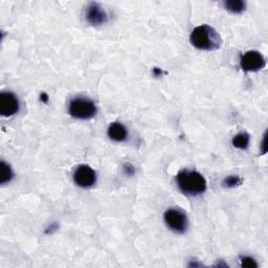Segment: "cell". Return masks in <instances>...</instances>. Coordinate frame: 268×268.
<instances>
[{"label": "cell", "instance_id": "cell-1", "mask_svg": "<svg viewBox=\"0 0 268 268\" xmlns=\"http://www.w3.org/2000/svg\"><path fill=\"white\" fill-rule=\"evenodd\" d=\"M189 41L197 49L207 51L218 49L222 45V38L219 32L207 24L195 28L189 35Z\"/></svg>", "mask_w": 268, "mask_h": 268}, {"label": "cell", "instance_id": "cell-2", "mask_svg": "<svg viewBox=\"0 0 268 268\" xmlns=\"http://www.w3.org/2000/svg\"><path fill=\"white\" fill-rule=\"evenodd\" d=\"M176 182L180 191L189 196H198L206 191V180L197 171L181 170L176 175Z\"/></svg>", "mask_w": 268, "mask_h": 268}, {"label": "cell", "instance_id": "cell-3", "mask_svg": "<svg viewBox=\"0 0 268 268\" xmlns=\"http://www.w3.org/2000/svg\"><path fill=\"white\" fill-rule=\"evenodd\" d=\"M69 114L77 120H90L97 113V108L94 101L87 97L78 96L70 100L68 106Z\"/></svg>", "mask_w": 268, "mask_h": 268}, {"label": "cell", "instance_id": "cell-4", "mask_svg": "<svg viewBox=\"0 0 268 268\" xmlns=\"http://www.w3.org/2000/svg\"><path fill=\"white\" fill-rule=\"evenodd\" d=\"M163 220L170 230L177 234H184L188 231L189 220L185 212L178 208H169L163 214Z\"/></svg>", "mask_w": 268, "mask_h": 268}, {"label": "cell", "instance_id": "cell-5", "mask_svg": "<svg viewBox=\"0 0 268 268\" xmlns=\"http://www.w3.org/2000/svg\"><path fill=\"white\" fill-rule=\"evenodd\" d=\"M266 66L264 56L257 50H250L240 59V67L247 73H254Z\"/></svg>", "mask_w": 268, "mask_h": 268}, {"label": "cell", "instance_id": "cell-6", "mask_svg": "<svg viewBox=\"0 0 268 268\" xmlns=\"http://www.w3.org/2000/svg\"><path fill=\"white\" fill-rule=\"evenodd\" d=\"M74 181L80 188H91L96 182V173L90 166L81 165L77 168L74 173Z\"/></svg>", "mask_w": 268, "mask_h": 268}, {"label": "cell", "instance_id": "cell-7", "mask_svg": "<svg viewBox=\"0 0 268 268\" xmlns=\"http://www.w3.org/2000/svg\"><path fill=\"white\" fill-rule=\"evenodd\" d=\"M85 19L86 21L94 27H100L105 24L108 20V15L103 6L96 2L88 3L85 13Z\"/></svg>", "mask_w": 268, "mask_h": 268}, {"label": "cell", "instance_id": "cell-8", "mask_svg": "<svg viewBox=\"0 0 268 268\" xmlns=\"http://www.w3.org/2000/svg\"><path fill=\"white\" fill-rule=\"evenodd\" d=\"M19 100L13 93L3 91L0 95V114L5 117L15 115L19 111Z\"/></svg>", "mask_w": 268, "mask_h": 268}, {"label": "cell", "instance_id": "cell-9", "mask_svg": "<svg viewBox=\"0 0 268 268\" xmlns=\"http://www.w3.org/2000/svg\"><path fill=\"white\" fill-rule=\"evenodd\" d=\"M107 134L111 141L116 142H125L128 139L127 128L119 122H114L110 124L107 130Z\"/></svg>", "mask_w": 268, "mask_h": 268}, {"label": "cell", "instance_id": "cell-10", "mask_svg": "<svg viewBox=\"0 0 268 268\" xmlns=\"http://www.w3.org/2000/svg\"><path fill=\"white\" fill-rule=\"evenodd\" d=\"M226 11L233 13V14H240L246 9V2L243 0H226L223 2Z\"/></svg>", "mask_w": 268, "mask_h": 268}, {"label": "cell", "instance_id": "cell-11", "mask_svg": "<svg viewBox=\"0 0 268 268\" xmlns=\"http://www.w3.org/2000/svg\"><path fill=\"white\" fill-rule=\"evenodd\" d=\"M251 137L246 132H240L233 139V146L237 149L245 150L250 146Z\"/></svg>", "mask_w": 268, "mask_h": 268}, {"label": "cell", "instance_id": "cell-12", "mask_svg": "<svg viewBox=\"0 0 268 268\" xmlns=\"http://www.w3.org/2000/svg\"><path fill=\"white\" fill-rule=\"evenodd\" d=\"M13 178V171L8 163L1 161V176H0V184L4 185L6 182H10Z\"/></svg>", "mask_w": 268, "mask_h": 268}, {"label": "cell", "instance_id": "cell-13", "mask_svg": "<svg viewBox=\"0 0 268 268\" xmlns=\"http://www.w3.org/2000/svg\"><path fill=\"white\" fill-rule=\"evenodd\" d=\"M242 181L243 180H242L238 175H231V176H227L226 178L223 179V181H222V187L233 189V188L241 186Z\"/></svg>", "mask_w": 268, "mask_h": 268}, {"label": "cell", "instance_id": "cell-14", "mask_svg": "<svg viewBox=\"0 0 268 268\" xmlns=\"http://www.w3.org/2000/svg\"><path fill=\"white\" fill-rule=\"evenodd\" d=\"M240 261H241V266L242 267H245V268H257L258 267L257 261L252 257L243 256V257L240 258Z\"/></svg>", "mask_w": 268, "mask_h": 268}, {"label": "cell", "instance_id": "cell-15", "mask_svg": "<svg viewBox=\"0 0 268 268\" xmlns=\"http://www.w3.org/2000/svg\"><path fill=\"white\" fill-rule=\"evenodd\" d=\"M123 170H124V173H125L128 176H132V175L135 174V168L130 162H126L123 167Z\"/></svg>", "mask_w": 268, "mask_h": 268}, {"label": "cell", "instance_id": "cell-16", "mask_svg": "<svg viewBox=\"0 0 268 268\" xmlns=\"http://www.w3.org/2000/svg\"><path fill=\"white\" fill-rule=\"evenodd\" d=\"M40 99H41V101H42L43 103H47V101H48V95H47V94H45V93H42V94L40 95Z\"/></svg>", "mask_w": 268, "mask_h": 268}, {"label": "cell", "instance_id": "cell-17", "mask_svg": "<svg viewBox=\"0 0 268 268\" xmlns=\"http://www.w3.org/2000/svg\"><path fill=\"white\" fill-rule=\"evenodd\" d=\"M57 224H51V225H49V227H48V230L47 231V233H53L54 232V230H57Z\"/></svg>", "mask_w": 268, "mask_h": 268}, {"label": "cell", "instance_id": "cell-18", "mask_svg": "<svg viewBox=\"0 0 268 268\" xmlns=\"http://www.w3.org/2000/svg\"><path fill=\"white\" fill-rule=\"evenodd\" d=\"M153 73H154L155 76H159V75H161L162 71H161V69H159V68H158V67H155V68L153 69Z\"/></svg>", "mask_w": 268, "mask_h": 268}]
</instances>
